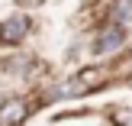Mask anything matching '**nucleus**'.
<instances>
[{
    "mask_svg": "<svg viewBox=\"0 0 132 126\" xmlns=\"http://www.w3.org/2000/svg\"><path fill=\"white\" fill-rule=\"evenodd\" d=\"M122 42H126V29H122V23H106L100 32H97V42H94V55H113L116 49H122Z\"/></svg>",
    "mask_w": 132,
    "mask_h": 126,
    "instance_id": "f257e3e1",
    "label": "nucleus"
},
{
    "mask_svg": "<svg viewBox=\"0 0 132 126\" xmlns=\"http://www.w3.org/2000/svg\"><path fill=\"white\" fill-rule=\"evenodd\" d=\"M32 29V19L26 13H13L0 23V45H16L26 39V32Z\"/></svg>",
    "mask_w": 132,
    "mask_h": 126,
    "instance_id": "f03ea898",
    "label": "nucleus"
},
{
    "mask_svg": "<svg viewBox=\"0 0 132 126\" xmlns=\"http://www.w3.org/2000/svg\"><path fill=\"white\" fill-rule=\"evenodd\" d=\"M29 116V103L23 97H0V126H19Z\"/></svg>",
    "mask_w": 132,
    "mask_h": 126,
    "instance_id": "7ed1b4c3",
    "label": "nucleus"
},
{
    "mask_svg": "<svg viewBox=\"0 0 132 126\" xmlns=\"http://www.w3.org/2000/svg\"><path fill=\"white\" fill-rule=\"evenodd\" d=\"M113 19L116 23H132V0H116L113 3Z\"/></svg>",
    "mask_w": 132,
    "mask_h": 126,
    "instance_id": "20e7f679",
    "label": "nucleus"
}]
</instances>
